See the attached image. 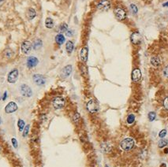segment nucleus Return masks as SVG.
Masks as SVG:
<instances>
[{
	"mask_svg": "<svg viewBox=\"0 0 168 167\" xmlns=\"http://www.w3.org/2000/svg\"><path fill=\"white\" fill-rule=\"evenodd\" d=\"M0 99H1V96H0Z\"/></svg>",
	"mask_w": 168,
	"mask_h": 167,
	"instance_id": "79ce46f5",
	"label": "nucleus"
},
{
	"mask_svg": "<svg viewBox=\"0 0 168 167\" xmlns=\"http://www.w3.org/2000/svg\"><path fill=\"white\" fill-rule=\"evenodd\" d=\"M33 80H34L36 85H37L38 86H43V85H45V83H46L45 77L41 74L33 75Z\"/></svg>",
	"mask_w": 168,
	"mask_h": 167,
	"instance_id": "6e6552de",
	"label": "nucleus"
},
{
	"mask_svg": "<svg viewBox=\"0 0 168 167\" xmlns=\"http://www.w3.org/2000/svg\"><path fill=\"white\" fill-rule=\"evenodd\" d=\"M38 62H39V60L37 58L34 56H31L27 59V66L30 69L36 67L37 66Z\"/></svg>",
	"mask_w": 168,
	"mask_h": 167,
	"instance_id": "f8f14e48",
	"label": "nucleus"
},
{
	"mask_svg": "<svg viewBox=\"0 0 168 167\" xmlns=\"http://www.w3.org/2000/svg\"><path fill=\"white\" fill-rule=\"evenodd\" d=\"M166 135V129H163L162 131H160L159 133V136L160 138H164Z\"/></svg>",
	"mask_w": 168,
	"mask_h": 167,
	"instance_id": "c756f323",
	"label": "nucleus"
},
{
	"mask_svg": "<svg viewBox=\"0 0 168 167\" xmlns=\"http://www.w3.org/2000/svg\"><path fill=\"white\" fill-rule=\"evenodd\" d=\"M99 104L98 102L94 99H91L87 103V110L90 113H96L99 110Z\"/></svg>",
	"mask_w": 168,
	"mask_h": 167,
	"instance_id": "f03ea898",
	"label": "nucleus"
},
{
	"mask_svg": "<svg viewBox=\"0 0 168 167\" xmlns=\"http://www.w3.org/2000/svg\"><path fill=\"white\" fill-rule=\"evenodd\" d=\"M20 92L25 97H31L32 95H33L32 89L26 85H21V86L20 87Z\"/></svg>",
	"mask_w": 168,
	"mask_h": 167,
	"instance_id": "0eeeda50",
	"label": "nucleus"
},
{
	"mask_svg": "<svg viewBox=\"0 0 168 167\" xmlns=\"http://www.w3.org/2000/svg\"><path fill=\"white\" fill-rule=\"evenodd\" d=\"M88 49L87 47H83L81 50L80 52V59L83 62H86L88 60Z\"/></svg>",
	"mask_w": 168,
	"mask_h": 167,
	"instance_id": "ddd939ff",
	"label": "nucleus"
},
{
	"mask_svg": "<svg viewBox=\"0 0 168 167\" xmlns=\"http://www.w3.org/2000/svg\"><path fill=\"white\" fill-rule=\"evenodd\" d=\"M160 167H166V164H165V163H163L162 165H161Z\"/></svg>",
	"mask_w": 168,
	"mask_h": 167,
	"instance_id": "4c0bfd02",
	"label": "nucleus"
},
{
	"mask_svg": "<svg viewBox=\"0 0 168 167\" xmlns=\"http://www.w3.org/2000/svg\"><path fill=\"white\" fill-rule=\"evenodd\" d=\"M156 114L155 112H150L148 114V119H149L150 121H153L156 119Z\"/></svg>",
	"mask_w": 168,
	"mask_h": 167,
	"instance_id": "cd10ccee",
	"label": "nucleus"
},
{
	"mask_svg": "<svg viewBox=\"0 0 168 167\" xmlns=\"http://www.w3.org/2000/svg\"><path fill=\"white\" fill-rule=\"evenodd\" d=\"M4 55L8 58V59H10V58H11L13 55H14V52H13V50H10V49H6L5 51H4Z\"/></svg>",
	"mask_w": 168,
	"mask_h": 167,
	"instance_id": "393cba45",
	"label": "nucleus"
},
{
	"mask_svg": "<svg viewBox=\"0 0 168 167\" xmlns=\"http://www.w3.org/2000/svg\"><path fill=\"white\" fill-rule=\"evenodd\" d=\"M150 62L154 67H158L161 64V60L158 56H153L150 60Z\"/></svg>",
	"mask_w": 168,
	"mask_h": 167,
	"instance_id": "dca6fc26",
	"label": "nucleus"
},
{
	"mask_svg": "<svg viewBox=\"0 0 168 167\" xmlns=\"http://www.w3.org/2000/svg\"><path fill=\"white\" fill-rule=\"evenodd\" d=\"M29 125L25 126L24 129H23V137L27 136L29 134Z\"/></svg>",
	"mask_w": 168,
	"mask_h": 167,
	"instance_id": "bb28decb",
	"label": "nucleus"
},
{
	"mask_svg": "<svg viewBox=\"0 0 168 167\" xmlns=\"http://www.w3.org/2000/svg\"><path fill=\"white\" fill-rule=\"evenodd\" d=\"M72 66L70 65H68L66 66H65L63 68V69L62 70V76L63 78H66L68 77V76L71 74V73H72Z\"/></svg>",
	"mask_w": 168,
	"mask_h": 167,
	"instance_id": "2eb2a0df",
	"label": "nucleus"
},
{
	"mask_svg": "<svg viewBox=\"0 0 168 167\" xmlns=\"http://www.w3.org/2000/svg\"><path fill=\"white\" fill-rule=\"evenodd\" d=\"M168 144V141L167 140H164V139H162L159 141V144H158V147L159 148H162V147H164L167 145Z\"/></svg>",
	"mask_w": 168,
	"mask_h": 167,
	"instance_id": "5701e85b",
	"label": "nucleus"
},
{
	"mask_svg": "<svg viewBox=\"0 0 168 167\" xmlns=\"http://www.w3.org/2000/svg\"><path fill=\"white\" fill-rule=\"evenodd\" d=\"M141 78V72L139 69H134L132 73V80L133 82H137Z\"/></svg>",
	"mask_w": 168,
	"mask_h": 167,
	"instance_id": "4468645a",
	"label": "nucleus"
},
{
	"mask_svg": "<svg viewBox=\"0 0 168 167\" xmlns=\"http://www.w3.org/2000/svg\"><path fill=\"white\" fill-rule=\"evenodd\" d=\"M17 126H18V128H19V131H23L24 128L25 126V121L21 119H19L18 121H17Z\"/></svg>",
	"mask_w": 168,
	"mask_h": 167,
	"instance_id": "4be33fe9",
	"label": "nucleus"
},
{
	"mask_svg": "<svg viewBox=\"0 0 168 167\" xmlns=\"http://www.w3.org/2000/svg\"><path fill=\"white\" fill-rule=\"evenodd\" d=\"M165 153H168V148L165 150Z\"/></svg>",
	"mask_w": 168,
	"mask_h": 167,
	"instance_id": "58836bf2",
	"label": "nucleus"
},
{
	"mask_svg": "<svg viewBox=\"0 0 168 167\" xmlns=\"http://www.w3.org/2000/svg\"><path fill=\"white\" fill-rule=\"evenodd\" d=\"M130 40L133 44H140L142 42V36L137 32H136V33H133L131 35Z\"/></svg>",
	"mask_w": 168,
	"mask_h": 167,
	"instance_id": "9d476101",
	"label": "nucleus"
},
{
	"mask_svg": "<svg viewBox=\"0 0 168 167\" xmlns=\"http://www.w3.org/2000/svg\"><path fill=\"white\" fill-rule=\"evenodd\" d=\"M3 1H4V0H0V2H3Z\"/></svg>",
	"mask_w": 168,
	"mask_h": 167,
	"instance_id": "a19ab883",
	"label": "nucleus"
},
{
	"mask_svg": "<svg viewBox=\"0 0 168 167\" xmlns=\"http://www.w3.org/2000/svg\"><path fill=\"white\" fill-rule=\"evenodd\" d=\"M31 49H32V43L29 41L26 40V41H24L22 43V44H21V51L24 54H29L31 51Z\"/></svg>",
	"mask_w": 168,
	"mask_h": 167,
	"instance_id": "9b49d317",
	"label": "nucleus"
},
{
	"mask_svg": "<svg viewBox=\"0 0 168 167\" xmlns=\"http://www.w3.org/2000/svg\"><path fill=\"white\" fill-rule=\"evenodd\" d=\"M45 26L47 29H52L54 27V21L51 18L47 17L45 21Z\"/></svg>",
	"mask_w": 168,
	"mask_h": 167,
	"instance_id": "aec40b11",
	"label": "nucleus"
},
{
	"mask_svg": "<svg viewBox=\"0 0 168 167\" xmlns=\"http://www.w3.org/2000/svg\"><path fill=\"white\" fill-rule=\"evenodd\" d=\"M163 6H168V2H166V3H163Z\"/></svg>",
	"mask_w": 168,
	"mask_h": 167,
	"instance_id": "e433bc0d",
	"label": "nucleus"
},
{
	"mask_svg": "<svg viewBox=\"0 0 168 167\" xmlns=\"http://www.w3.org/2000/svg\"><path fill=\"white\" fill-rule=\"evenodd\" d=\"M163 106H164V108L166 109V110H168V97H166L163 101Z\"/></svg>",
	"mask_w": 168,
	"mask_h": 167,
	"instance_id": "473e14b6",
	"label": "nucleus"
},
{
	"mask_svg": "<svg viewBox=\"0 0 168 167\" xmlns=\"http://www.w3.org/2000/svg\"><path fill=\"white\" fill-rule=\"evenodd\" d=\"M106 167H108V166H106Z\"/></svg>",
	"mask_w": 168,
	"mask_h": 167,
	"instance_id": "37998d69",
	"label": "nucleus"
},
{
	"mask_svg": "<svg viewBox=\"0 0 168 167\" xmlns=\"http://www.w3.org/2000/svg\"><path fill=\"white\" fill-rule=\"evenodd\" d=\"M134 146V140L132 138H126L121 142V147L124 151H130Z\"/></svg>",
	"mask_w": 168,
	"mask_h": 167,
	"instance_id": "f257e3e1",
	"label": "nucleus"
},
{
	"mask_svg": "<svg viewBox=\"0 0 168 167\" xmlns=\"http://www.w3.org/2000/svg\"><path fill=\"white\" fill-rule=\"evenodd\" d=\"M74 43L72 41H68L66 44V51L68 52V54H71L73 52L74 50Z\"/></svg>",
	"mask_w": 168,
	"mask_h": 167,
	"instance_id": "6ab92c4d",
	"label": "nucleus"
},
{
	"mask_svg": "<svg viewBox=\"0 0 168 167\" xmlns=\"http://www.w3.org/2000/svg\"><path fill=\"white\" fill-rule=\"evenodd\" d=\"M65 40H66L65 36H64L62 34H59L55 36V41L59 45H62V43H64Z\"/></svg>",
	"mask_w": 168,
	"mask_h": 167,
	"instance_id": "a211bd4d",
	"label": "nucleus"
},
{
	"mask_svg": "<svg viewBox=\"0 0 168 167\" xmlns=\"http://www.w3.org/2000/svg\"><path fill=\"white\" fill-rule=\"evenodd\" d=\"M11 142H12V144H13V146H14V148H17V140L15 138H13L11 140Z\"/></svg>",
	"mask_w": 168,
	"mask_h": 167,
	"instance_id": "2f4dec72",
	"label": "nucleus"
},
{
	"mask_svg": "<svg viewBox=\"0 0 168 167\" xmlns=\"http://www.w3.org/2000/svg\"><path fill=\"white\" fill-rule=\"evenodd\" d=\"M17 110V105L14 102H10L5 107V112L6 114H12Z\"/></svg>",
	"mask_w": 168,
	"mask_h": 167,
	"instance_id": "1a4fd4ad",
	"label": "nucleus"
},
{
	"mask_svg": "<svg viewBox=\"0 0 168 167\" xmlns=\"http://www.w3.org/2000/svg\"><path fill=\"white\" fill-rule=\"evenodd\" d=\"M36 10L33 9V8H29L28 10V12H27V17L29 20H33V19L36 17Z\"/></svg>",
	"mask_w": 168,
	"mask_h": 167,
	"instance_id": "f3484780",
	"label": "nucleus"
},
{
	"mask_svg": "<svg viewBox=\"0 0 168 167\" xmlns=\"http://www.w3.org/2000/svg\"><path fill=\"white\" fill-rule=\"evenodd\" d=\"M0 124H1V118H0Z\"/></svg>",
	"mask_w": 168,
	"mask_h": 167,
	"instance_id": "ea45409f",
	"label": "nucleus"
},
{
	"mask_svg": "<svg viewBox=\"0 0 168 167\" xmlns=\"http://www.w3.org/2000/svg\"><path fill=\"white\" fill-rule=\"evenodd\" d=\"M73 119H74V122H77V121H78L79 119H80V114H79L78 113H76V114L74 115Z\"/></svg>",
	"mask_w": 168,
	"mask_h": 167,
	"instance_id": "7c9ffc66",
	"label": "nucleus"
},
{
	"mask_svg": "<svg viewBox=\"0 0 168 167\" xmlns=\"http://www.w3.org/2000/svg\"><path fill=\"white\" fill-rule=\"evenodd\" d=\"M18 70L17 69H14L11 70L10 72V73L8 74V77H7V80L9 83L10 84H14L17 81V78H18Z\"/></svg>",
	"mask_w": 168,
	"mask_h": 167,
	"instance_id": "423d86ee",
	"label": "nucleus"
},
{
	"mask_svg": "<svg viewBox=\"0 0 168 167\" xmlns=\"http://www.w3.org/2000/svg\"><path fill=\"white\" fill-rule=\"evenodd\" d=\"M163 75L166 76V77L168 78V66H166L163 69Z\"/></svg>",
	"mask_w": 168,
	"mask_h": 167,
	"instance_id": "72a5a7b5",
	"label": "nucleus"
},
{
	"mask_svg": "<svg viewBox=\"0 0 168 167\" xmlns=\"http://www.w3.org/2000/svg\"><path fill=\"white\" fill-rule=\"evenodd\" d=\"M42 40L38 39V40H36L33 44V49L34 50H39L41 47H42Z\"/></svg>",
	"mask_w": 168,
	"mask_h": 167,
	"instance_id": "412c9836",
	"label": "nucleus"
},
{
	"mask_svg": "<svg viewBox=\"0 0 168 167\" xmlns=\"http://www.w3.org/2000/svg\"><path fill=\"white\" fill-rule=\"evenodd\" d=\"M130 10H131V11L133 12V14H136L137 13V11H138L137 6H136L135 4H131V5H130Z\"/></svg>",
	"mask_w": 168,
	"mask_h": 167,
	"instance_id": "c85d7f7f",
	"label": "nucleus"
},
{
	"mask_svg": "<svg viewBox=\"0 0 168 167\" xmlns=\"http://www.w3.org/2000/svg\"><path fill=\"white\" fill-rule=\"evenodd\" d=\"M114 15H115L116 18L119 21L124 20V19H126V12L123 9H122L120 7L115 8L114 10Z\"/></svg>",
	"mask_w": 168,
	"mask_h": 167,
	"instance_id": "39448f33",
	"label": "nucleus"
},
{
	"mask_svg": "<svg viewBox=\"0 0 168 167\" xmlns=\"http://www.w3.org/2000/svg\"><path fill=\"white\" fill-rule=\"evenodd\" d=\"M66 34L67 36H71L73 35V32L71 31V30H67V31H66Z\"/></svg>",
	"mask_w": 168,
	"mask_h": 167,
	"instance_id": "f704fd0d",
	"label": "nucleus"
},
{
	"mask_svg": "<svg viewBox=\"0 0 168 167\" xmlns=\"http://www.w3.org/2000/svg\"><path fill=\"white\" fill-rule=\"evenodd\" d=\"M96 7L98 10L106 11L111 8V3H110L109 0H100Z\"/></svg>",
	"mask_w": 168,
	"mask_h": 167,
	"instance_id": "20e7f679",
	"label": "nucleus"
},
{
	"mask_svg": "<svg viewBox=\"0 0 168 167\" xmlns=\"http://www.w3.org/2000/svg\"><path fill=\"white\" fill-rule=\"evenodd\" d=\"M52 104L55 109L59 110V109L62 108L64 105H65V99H64V98L61 97V96H58V97H55L53 99Z\"/></svg>",
	"mask_w": 168,
	"mask_h": 167,
	"instance_id": "7ed1b4c3",
	"label": "nucleus"
},
{
	"mask_svg": "<svg viewBox=\"0 0 168 167\" xmlns=\"http://www.w3.org/2000/svg\"><path fill=\"white\" fill-rule=\"evenodd\" d=\"M134 121H135V116H134L133 114H130V115H129L128 118H127V120H126L128 124H133L134 122Z\"/></svg>",
	"mask_w": 168,
	"mask_h": 167,
	"instance_id": "a878e982",
	"label": "nucleus"
},
{
	"mask_svg": "<svg viewBox=\"0 0 168 167\" xmlns=\"http://www.w3.org/2000/svg\"><path fill=\"white\" fill-rule=\"evenodd\" d=\"M6 97H7V92H4V94H3V100H6Z\"/></svg>",
	"mask_w": 168,
	"mask_h": 167,
	"instance_id": "c9c22d12",
	"label": "nucleus"
},
{
	"mask_svg": "<svg viewBox=\"0 0 168 167\" xmlns=\"http://www.w3.org/2000/svg\"><path fill=\"white\" fill-rule=\"evenodd\" d=\"M67 30H68V25L66 23L62 24L59 26V32L60 33H66Z\"/></svg>",
	"mask_w": 168,
	"mask_h": 167,
	"instance_id": "b1692460",
	"label": "nucleus"
}]
</instances>
